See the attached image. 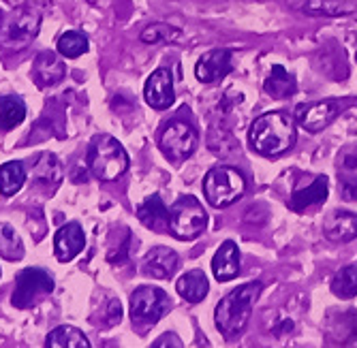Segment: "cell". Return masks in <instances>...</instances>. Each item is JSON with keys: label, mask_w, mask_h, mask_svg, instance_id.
<instances>
[{"label": "cell", "mask_w": 357, "mask_h": 348, "mask_svg": "<svg viewBox=\"0 0 357 348\" xmlns=\"http://www.w3.org/2000/svg\"><path fill=\"white\" fill-rule=\"evenodd\" d=\"M88 169L96 180L114 182L128 169V156L114 137L99 135L88 148Z\"/></svg>", "instance_id": "3957f363"}, {"label": "cell", "mask_w": 357, "mask_h": 348, "mask_svg": "<svg viewBox=\"0 0 357 348\" xmlns=\"http://www.w3.org/2000/svg\"><path fill=\"white\" fill-rule=\"evenodd\" d=\"M342 197L347 201H357V184L344 182V186H342Z\"/></svg>", "instance_id": "836d02e7"}, {"label": "cell", "mask_w": 357, "mask_h": 348, "mask_svg": "<svg viewBox=\"0 0 357 348\" xmlns=\"http://www.w3.org/2000/svg\"><path fill=\"white\" fill-rule=\"evenodd\" d=\"M296 139H298V133H296L294 120L280 111L259 116L248 131L250 150L268 158H276L289 152L296 145Z\"/></svg>", "instance_id": "6da1fadb"}, {"label": "cell", "mask_w": 357, "mask_h": 348, "mask_svg": "<svg viewBox=\"0 0 357 348\" xmlns=\"http://www.w3.org/2000/svg\"><path fill=\"white\" fill-rule=\"evenodd\" d=\"M84 246H86V235L77 223H69V225L60 227L54 237V252L60 263L73 261L84 250Z\"/></svg>", "instance_id": "7c38bea8"}, {"label": "cell", "mask_w": 357, "mask_h": 348, "mask_svg": "<svg viewBox=\"0 0 357 348\" xmlns=\"http://www.w3.org/2000/svg\"><path fill=\"white\" fill-rule=\"evenodd\" d=\"M264 88H266V94H270L272 99H289L296 94L298 81H296L294 73H289L284 67L276 65L270 69V75H268Z\"/></svg>", "instance_id": "603a6c76"}, {"label": "cell", "mask_w": 357, "mask_h": 348, "mask_svg": "<svg viewBox=\"0 0 357 348\" xmlns=\"http://www.w3.org/2000/svg\"><path fill=\"white\" fill-rule=\"evenodd\" d=\"M328 195H330V182L326 175H319L308 188H300V191L291 195V209L304 212L306 207L321 205V203H326Z\"/></svg>", "instance_id": "44dd1931"}, {"label": "cell", "mask_w": 357, "mask_h": 348, "mask_svg": "<svg viewBox=\"0 0 357 348\" xmlns=\"http://www.w3.org/2000/svg\"><path fill=\"white\" fill-rule=\"evenodd\" d=\"M212 271L218 282H229L240 274V250L234 242H225L212 259Z\"/></svg>", "instance_id": "ac0fdd59"}, {"label": "cell", "mask_w": 357, "mask_h": 348, "mask_svg": "<svg viewBox=\"0 0 357 348\" xmlns=\"http://www.w3.org/2000/svg\"><path fill=\"white\" fill-rule=\"evenodd\" d=\"M244 191L246 180L234 167H214L204 177V195L212 207H227L236 203Z\"/></svg>", "instance_id": "5b68a950"}, {"label": "cell", "mask_w": 357, "mask_h": 348, "mask_svg": "<svg viewBox=\"0 0 357 348\" xmlns=\"http://www.w3.org/2000/svg\"><path fill=\"white\" fill-rule=\"evenodd\" d=\"M332 293L340 299H351L357 295V265H347L336 271L332 280Z\"/></svg>", "instance_id": "83f0119b"}, {"label": "cell", "mask_w": 357, "mask_h": 348, "mask_svg": "<svg viewBox=\"0 0 357 348\" xmlns=\"http://www.w3.org/2000/svg\"><path fill=\"white\" fill-rule=\"evenodd\" d=\"M338 169L344 182L357 184V148H349L340 154Z\"/></svg>", "instance_id": "1f68e13d"}, {"label": "cell", "mask_w": 357, "mask_h": 348, "mask_svg": "<svg viewBox=\"0 0 357 348\" xmlns=\"http://www.w3.org/2000/svg\"><path fill=\"white\" fill-rule=\"evenodd\" d=\"M259 293H261V284L259 282H248L242 284L236 291L227 293L218 306H216V327L218 331L227 338V340H234L238 338L244 327L250 321V314H252V306L259 299Z\"/></svg>", "instance_id": "7a4b0ae2"}, {"label": "cell", "mask_w": 357, "mask_h": 348, "mask_svg": "<svg viewBox=\"0 0 357 348\" xmlns=\"http://www.w3.org/2000/svg\"><path fill=\"white\" fill-rule=\"evenodd\" d=\"M144 97H146V103L152 107V109H167L174 105L176 101V92H174V77H172V71L169 69H156L148 81H146V88H144Z\"/></svg>", "instance_id": "8fae6325"}, {"label": "cell", "mask_w": 357, "mask_h": 348, "mask_svg": "<svg viewBox=\"0 0 357 348\" xmlns=\"http://www.w3.org/2000/svg\"><path fill=\"white\" fill-rule=\"evenodd\" d=\"M24 182H26V169L20 161H9L0 167V193L5 197L17 195Z\"/></svg>", "instance_id": "484cf974"}, {"label": "cell", "mask_w": 357, "mask_h": 348, "mask_svg": "<svg viewBox=\"0 0 357 348\" xmlns=\"http://www.w3.org/2000/svg\"><path fill=\"white\" fill-rule=\"evenodd\" d=\"M176 289H178L180 297L186 299L188 303H199L206 299V295L210 291V284L202 269H192L176 282Z\"/></svg>", "instance_id": "7402d4cb"}, {"label": "cell", "mask_w": 357, "mask_h": 348, "mask_svg": "<svg viewBox=\"0 0 357 348\" xmlns=\"http://www.w3.org/2000/svg\"><path fill=\"white\" fill-rule=\"evenodd\" d=\"M45 346L47 348H88L90 342H88V338L77 327L62 325V327H56L47 335Z\"/></svg>", "instance_id": "cb8c5ba5"}, {"label": "cell", "mask_w": 357, "mask_h": 348, "mask_svg": "<svg viewBox=\"0 0 357 348\" xmlns=\"http://www.w3.org/2000/svg\"><path fill=\"white\" fill-rule=\"evenodd\" d=\"M88 52V37L75 30H69L58 39V54L64 58H79Z\"/></svg>", "instance_id": "f546056e"}, {"label": "cell", "mask_w": 357, "mask_h": 348, "mask_svg": "<svg viewBox=\"0 0 357 348\" xmlns=\"http://www.w3.org/2000/svg\"><path fill=\"white\" fill-rule=\"evenodd\" d=\"M0 257L7 261L24 259V244L20 235L13 231L11 225H5V223H0Z\"/></svg>", "instance_id": "4316f807"}, {"label": "cell", "mask_w": 357, "mask_h": 348, "mask_svg": "<svg viewBox=\"0 0 357 348\" xmlns=\"http://www.w3.org/2000/svg\"><path fill=\"white\" fill-rule=\"evenodd\" d=\"M231 71V52L229 49H212L204 58H199L197 67H195V75L202 84H214L222 79Z\"/></svg>", "instance_id": "2e32d148"}, {"label": "cell", "mask_w": 357, "mask_h": 348, "mask_svg": "<svg viewBox=\"0 0 357 348\" xmlns=\"http://www.w3.org/2000/svg\"><path fill=\"white\" fill-rule=\"evenodd\" d=\"M64 62L58 54L54 52H43L35 58L32 62V81H35L39 88H52L58 81L64 79Z\"/></svg>", "instance_id": "5bb4252c"}, {"label": "cell", "mask_w": 357, "mask_h": 348, "mask_svg": "<svg viewBox=\"0 0 357 348\" xmlns=\"http://www.w3.org/2000/svg\"><path fill=\"white\" fill-rule=\"evenodd\" d=\"M54 291V280L47 271L28 267L17 274L15 278V291L11 297V303L17 310H28L41 303L50 293Z\"/></svg>", "instance_id": "52a82bcc"}, {"label": "cell", "mask_w": 357, "mask_h": 348, "mask_svg": "<svg viewBox=\"0 0 357 348\" xmlns=\"http://www.w3.org/2000/svg\"><path fill=\"white\" fill-rule=\"evenodd\" d=\"M206 225H208V214L204 205L190 195L180 197L169 209V233L178 239L188 242L199 237L206 231Z\"/></svg>", "instance_id": "8992f818"}, {"label": "cell", "mask_w": 357, "mask_h": 348, "mask_svg": "<svg viewBox=\"0 0 357 348\" xmlns=\"http://www.w3.org/2000/svg\"><path fill=\"white\" fill-rule=\"evenodd\" d=\"M180 37H182V33L178 28H174V26H169V24H152V26H148L144 33H142V41L144 43H152V45H156V43H178L180 41Z\"/></svg>", "instance_id": "f1b7e54d"}, {"label": "cell", "mask_w": 357, "mask_h": 348, "mask_svg": "<svg viewBox=\"0 0 357 348\" xmlns=\"http://www.w3.org/2000/svg\"><path fill=\"white\" fill-rule=\"evenodd\" d=\"M342 109V103L336 101V99H330V101H317V103H308V105H302L298 111H296V118L300 122V126L308 133H319L323 131L326 126L340 113Z\"/></svg>", "instance_id": "30bf717a"}, {"label": "cell", "mask_w": 357, "mask_h": 348, "mask_svg": "<svg viewBox=\"0 0 357 348\" xmlns=\"http://www.w3.org/2000/svg\"><path fill=\"white\" fill-rule=\"evenodd\" d=\"M178 265H180V259L172 248L156 246L146 255L142 271L156 280H167L178 271Z\"/></svg>", "instance_id": "4fadbf2b"}, {"label": "cell", "mask_w": 357, "mask_h": 348, "mask_svg": "<svg viewBox=\"0 0 357 348\" xmlns=\"http://www.w3.org/2000/svg\"><path fill=\"white\" fill-rule=\"evenodd\" d=\"M41 28V13L32 7H20L0 19V49L20 52L37 39Z\"/></svg>", "instance_id": "277c9868"}, {"label": "cell", "mask_w": 357, "mask_h": 348, "mask_svg": "<svg viewBox=\"0 0 357 348\" xmlns=\"http://www.w3.org/2000/svg\"><path fill=\"white\" fill-rule=\"evenodd\" d=\"M30 177L35 184L39 186H45V188H56L62 180V165L56 158V154H50V152H43L35 158V163H32V171H30Z\"/></svg>", "instance_id": "d6986e66"}, {"label": "cell", "mask_w": 357, "mask_h": 348, "mask_svg": "<svg viewBox=\"0 0 357 348\" xmlns=\"http://www.w3.org/2000/svg\"><path fill=\"white\" fill-rule=\"evenodd\" d=\"M287 3L306 15L340 17L357 11V0H287Z\"/></svg>", "instance_id": "9a60e30c"}, {"label": "cell", "mask_w": 357, "mask_h": 348, "mask_svg": "<svg viewBox=\"0 0 357 348\" xmlns=\"http://www.w3.org/2000/svg\"><path fill=\"white\" fill-rule=\"evenodd\" d=\"M216 135H222V137H214V135H210V139H208V145L214 150V152H218V154H222V156H229V154H236V152H240V145H238V141L234 139V135L231 133H227V131H220V129H212Z\"/></svg>", "instance_id": "4dcf8cb0"}, {"label": "cell", "mask_w": 357, "mask_h": 348, "mask_svg": "<svg viewBox=\"0 0 357 348\" xmlns=\"http://www.w3.org/2000/svg\"><path fill=\"white\" fill-rule=\"evenodd\" d=\"M24 118H26V107L20 97H13V94L0 97V129L11 131L24 122Z\"/></svg>", "instance_id": "d4e9b609"}, {"label": "cell", "mask_w": 357, "mask_h": 348, "mask_svg": "<svg viewBox=\"0 0 357 348\" xmlns=\"http://www.w3.org/2000/svg\"><path fill=\"white\" fill-rule=\"evenodd\" d=\"M137 218L142 220V225H146L152 231H169V207H165L163 199L158 195L148 197L139 209H137Z\"/></svg>", "instance_id": "ffe728a7"}, {"label": "cell", "mask_w": 357, "mask_h": 348, "mask_svg": "<svg viewBox=\"0 0 357 348\" xmlns=\"http://www.w3.org/2000/svg\"><path fill=\"white\" fill-rule=\"evenodd\" d=\"M172 301L165 291L154 287H139L131 295V319L139 325L158 323L169 312Z\"/></svg>", "instance_id": "ba28073f"}, {"label": "cell", "mask_w": 357, "mask_h": 348, "mask_svg": "<svg viewBox=\"0 0 357 348\" xmlns=\"http://www.w3.org/2000/svg\"><path fill=\"white\" fill-rule=\"evenodd\" d=\"M107 314H109V319H107V323H109V325L120 323V319H122V308H120V301L112 299V301H109V308H107Z\"/></svg>", "instance_id": "d6a6232c"}, {"label": "cell", "mask_w": 357, "mask_h": 348, "mask_svg": "<svg viewBox=\"0 0 357 348\" xmlns=\"http://www.w3.org/2000/svg\"><path fill=\"white\" fill-rule=\"evenodd\" d=\"M323 233L330 242H351L357 237V214L353 212H342V209H336L332 212L326 223H323Z\"/></svg>", "instance_id": "e0dca14e"}, {"label": "cell", "mask_w": 357, "mask_h": 348, "mask_svg": "<svg viewBox=\"0 0 357 348\" xmlns=\"http://www.w3.org/2000/svg\"><path fill=\"white\" fill-rule=\"evenodd\" d=\"M158 148L172 161H184L197 148V133L188 122L174 120L160 135Z\"/></svg>", "instance_id": "9c48e42d"}]
</instances>
